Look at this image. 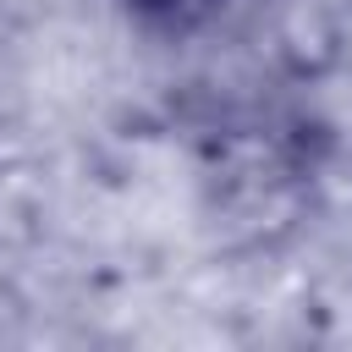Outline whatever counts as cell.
I'll return each mask as SVG.
<instances>
[{
    "instance_id": "obj_1",
    "label": "cell",
    "mask_w": 352,
    "mask_h": 352,
    "mask_svg": "<svg viewBox=\"0 0 352 352\" xmlns=\"http://www.w3.org/2000/svg\"><path fill=\"white\" fill-rule=\"evenodd\" d=\"M138 11H148V16H192V11H204V0H132Z\"/></svg>"
}]
</instances>
